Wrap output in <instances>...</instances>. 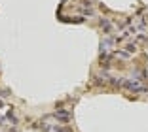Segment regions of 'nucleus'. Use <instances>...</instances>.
Returning a JSON list of instances; mask_svg holds the SVG:
<instances>
[{"mask_svg": "<svg viewBox=\"0 0 148 132\" xmlns=\"http://www.w3.org/2000/svg\"><path fill=\"white\" fill-rule=\"evenodd\" d=\"M123 87H125L127 91H133V93H144V91H146V87L143 85V83H139V79H135V77H133V79H123V83H122Z\"/></svg>", "mask_w": 148, "mask_h": 132, "instance_id": "f257e3e1", "label": "nucleus"}, {"mask_svg": "<svg viewBox=\"0 0 148 132\" xmlns=\"http://www.w3.org/2000/svg\"><path fill=\"white\" fill-rule=\"evenodd\" d=\"M101 26L105 28V32H110V28H112V25H110L108 19H101Z\"/></svg>", "mask_w": 148, "mask_h": 132, "instance_id": "f03ea898", "label": "nucleus"}, {"mask_svg": "<svg viewBox=\"0 0 148 132\" xmlns=\"http://www.w3.org/2000/svg\"><path fill=\"white\" fill-rule=\"evenodd\" d=\"M6 117H8V121H12V125H15V115H13L12 111H8V115H6Z\"/></svg>", "mask_w": 148, "mask_h": 132, "instance_id": "7ed1b4c3", "label": "nucleus"}, {"mask_svg": "<svg viewBox=\"0 0 148 132\" xmlns=\"http://www.w3.org/2000/svg\"><path fill=\"white\" fill-rule=\"evenodd\" d=\"M55 132H70L69 128H61V127H55Z\"/></svg>", "mask_w": 148, "mask_h": 132, "instance_id": "20e7f679", "label": "nucleus"}, {"mask_svg": "<svg viewBox=\"0 0 148 132\" xmlns=\"http://www.w3.org/2000/svg\"><path fill=\"white\" fill-rule=\"evenodd\" d=\"M0 108H2V100H0Z\"/></svg>", "mask_w": 148, "mask_h": 132, "instance_id": "39448f33", "label": "nucleus"}]
</instances>
